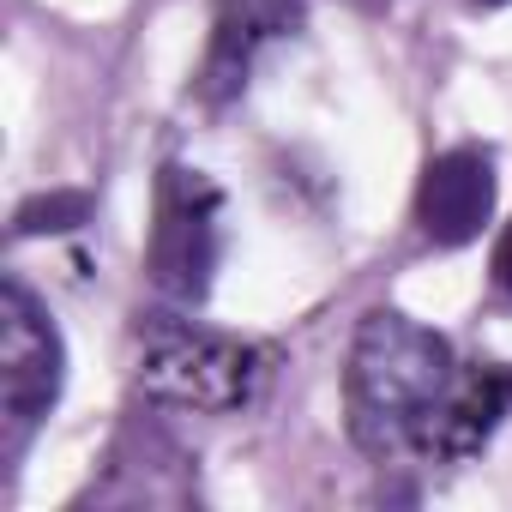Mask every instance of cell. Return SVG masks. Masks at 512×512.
I'll return each mask as SVG.
<instances>
[{
    "mask_svg": "<svg viewBox=\"0 0 512 512\" xmlns=\"http://www.w3.org/2000/svg\"><path fill=\"white\" fill-rule=\"evenodd\" d=\"M67 344L55 314L31 296L25 278L0 284V458L19 464L43 416L61 404Z\"/></svg>",
    "mask_w": 512,
    "mask_h": 512,
    "instance_id": "3",
    "label": "cell"
},
{
    "mask_svg": "<svg viewBox=\"0 0 512 512\" xmlns=\"http://www.w3.org/2000/svg\"><path fill=\"white\" fill-rule=\"evenodd\" d=\"M512 410V368L506 362H470L446 398V410L434 416L422 458L428 464H464L488 446V434L500 428V416Z\"/></svg>",
    "mask_w": 512,
    "mask_h": 512,
    "instance_id": "7",
    "label": "cell"
},
{
    "mask_svg": "<svg viewBox=\"0 0 512 512\" xmlns=\"http://www.w3.org/2000/svg\"><path fill=\"white\" fill-rule=\"evenodd\" d=\"M85 211H91V199H85V193H55V199H31V205L19 211V235H43V229H73V223H85Z\"/></svg>",
    "mask_w": 512,
    "mask_h": 512,
    "instance_id": "8",
    "label": "cell"
},
{
    "mask_svg": "<svg viewBox=\"0 0 512 512\" xmlns=\"http://www.w3.org/2000/svg\"><path fill=\"white\" fill-rule=\"evenodd\" d=\"M476 7H512V0H476Z\"/></svg>",
    "mask_w": 512,
    "mask_h": 512,
    "instance_id": "10",
    "label": "cell"
},
{
    "mask_svg": "<svg viewBox=\"0 0 512 512\" xmlns=\"http://www.w3.org/2000/svg\"><path fill=\"white\" fill-rule=\"evenodd\" d=\"M272 356L247 338L211 332L199 320H151L139 332V386L145 398L193 416H235L266 392Z\"/></svg>",
    "mask_w": 512,
    "mask_h": 512,
    "instance_id": "2",
    "label": "cell"
},
{
    "mask_svg": "<svg viewBox=\"0 0 512 512\" xmlns=\"http://www.w3.org/2000/svg\"><path fill=\"white\" fill-rule=\"evenodd\" d=\"M458 374L464 362L452 356V344L434 326L398 308L362 314L350 338V362H344L350 440L368 458H422V440L434 416L446 410Z\"/></svg>",
    "mask_w": 512,
    "mask_h": 512,
    "instance_id": "1",
    "label": "cell"
},
{
    "mask_svg": "<svg viewBox=\"0 0 512 512\" xmlns=\"http://www.w3.org/2000/svg\"><path fill=\"white\" fill-rule=\"evenodd\" d=\"M488 272H494V290L512 302V223H506L500 241H494V266H488Z\"/></svg>",
    "mask_w": 512,
    "mask_h": 512,
    "instance_id": "9",
    "label": "cell"
},
{
    "mask_svg": "<svg viewBox=\"0 0 512 512\" xmlns=\"http://www.w3.org/2000/svg\"><path fill=\"white\" fill-rule=\"evenodd\" d=\"M308 19V0H223L217 19H211V43L193 79V97L205 109H223L247 91L253 67H260L266 49L290 43Z\"/></svg>",
    "mask_w": 512,
    "mask_h": 512,
    "instance_id": "5",
    "label": "cell"
},
{
    "mask_svg": "<svg viewBox=\"0 0 512 512\" xmlns=\"http://www.w3.org/2000/svg\"><path fill=\"white\" fill-rule=\"evenodd\" d=\"M494 157L482 145H452L422 169L416 187V223L434 247H464L494 217Z\"/></svg>",
    "mask_w": 512,
    "mask_h": 512,
    "instance_id": "6",
    "label": "cell"
},
{
    "mask_svg": "<svg viewBox=\"0 0 512 512\" xmlns=\"http://www.w3.org/2000/svg\"><path fill=\"white\" fill-rule=\"evenodd\" d=\"M217 260H223V199L199 169L169 163L157 181V223L145 247V272L163 296L205 302Z\"/></svg>",
    "mask_w": 512,
    "mask_h": 512,
    "instance_id": "4",
    "label": "cell"
}]
</instances>
